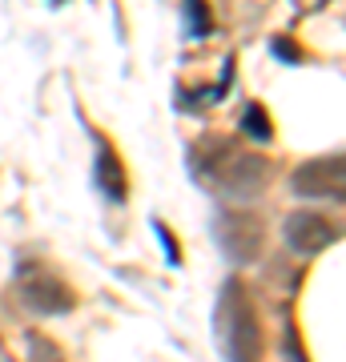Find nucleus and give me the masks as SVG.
<instances>
[{
  "label": "nucleus",
  "mask_w": 346,
  "mask_h": 362,
  "mask_svg": "<svg viewBox=\"0 0 346 362\" xmlns=\"http://www.w3.org/2000/svg\"><path fill=\"white\" fill-rule=\"evenodd\" d=\"M197 181H205L214 194H226V197H254L270 177V165L266 157L258 153H242L233 149L230 141H205L197 149Z\"/></svg>",
  "instance_id": "obj_1"
},
{
  "label": "nucleus",
  "mask_w": 346,
  "mask_h": 362,
  "mask_svg": "<svg viewBox=\"0 0 346 362\" xmlns=\"http://www.w3.org/2000/svg\"><path fill=\"white\" fill-rule=\"evenodd\" d=\"M214 330H218L226 362H262V326L250 294L238 282H226L214 310Z\"/></svg>",
  "instance_id": "obj_2"
},
{
  "label": "nucleus",
  "mask_w": 346,
  "mask_h": 362,
  "mask_svg": "<svg viewBox=\"0 0 346 362\" xmlns=\"http://www.w3.org/2000/svg\"><path fill=\"white\" fill-rule=\"evenodd\" d=\"M16 290H21V298L40 314L73 310V294H69V286H64L52 270H45V266H21V274H16Z\"/></svg>",
  "instance_id": "obj_3"
},
{
  "label": "nucleus",
  "mask_w": 346,
  "mask_h": 362,
  "mask_svg": "<svg viewBox=\"0 0 346 362\" xmlns=\"http://www.w3.org/2000/svg\"><path fill=\"white\" fill-rule=\"evenodd\" d=\"M214 238H218V246L226 250V258H233V262H254L258 250H262V226H258V218H250V214H230V209H221L218 218H214Z\"/></svg>",
  "instance_id": "obj_4"
},
{
  "label": "nucleus",
  "mask_w": 346,
  "mask_h": 362,
  "mask_svg": "<svg viewBox=\"0 0 346 362\" xmlns=\"http://www.w3.org/2000/svg\"><path fill=\"white\" fill-rule=\"evenodd\" d=\"M282 233H286V246L294 254H302V258H314V254H322L326 246L338 242V226L330 218H322V214H310V209L290 214Z\"/></svg>",
  "instance_id": "obj_5"
},
{
  "label": "nucleus",
  "mask_w": 346,
  "mask_h": 362,
  "mask_svg": "<svg viewBox=\"0 0 346 362\" xmlns=\"http://www.w3.org/2000/svg\"><path fill=\"white\" fill-rule=\"evenodd\" d=\"M290 189L298 197H342V153L302 161L290 177Z\"/></svg>",
  "instance_id": "obj_6"
},
{
  "label": "nucleus",
  "mask_w": 346,
  "mask_h": 362,
  "mask_svg": "<svg viewBox=\"0 0 346 362\" xmlns=\"http://www.w3.org/2000/svg\"><path fill=\"white\" fill-rule=\"evenodd\" d=\"M97 185H101V194H109V202L125 197V173H121V161H117V153L109 145L97 157Z\"/></svg>",
  "instance_id": "obj_7"
},
{
  "label": "nucleus",
  "mask_w": 346,
  "mask_h": 362,
  "mask_svg": "<svg viewBox=\"0 0 346 362\" xmlns=\"http://www.w3.org/2000/svg\"><path fill=\"white\" fill-rule=\"evenodd\" d=\"M242 129L250 133V137H258V141H270V117L262 113V105H246V113H242Z\"/></svg>",
  "instance_id": "obj_8"
},
{
  "label": "nucleus",
  "mask_w": 346,
  "mask_h": 362,
  "mask_svg": "<svg viewBox=\"0 0 346 362\" xmlns=\"http://www.w3.org/2000/svg\"><path fill=\"white\" fill-rule=\"evenodd\" d=\"M185 21H190V37H205L209 33V8H205V0H185Z\"/></svg>",
  "instance_id": "obj_9"
},
{
  "label": "nucleus",
  "mask_w": 346,
  "mask_h": 362,
  "mask_svg": "<svg viewBox=\"0 0 346 362\" xmlns=\"http://www.w3.org/2000/svg\"><path fill=\"white\" fill-rule=\"evenodd\" d=\"M28 350H33V354H28V362H64L61 354H57V346H52V342H45V338H28Z\"/></svg>",
  "instance_id": "obj_10"
},
{
  "label": "nucleus",
  "mask_w": 346,
  "mask_h": 362,
  "mask_svg": "<svg viewBox=\"0 0 346 362\" xmlns=\"http://www.w3.org/2000/svg\"><path fill=\"white\" fill-rule=\"evenodd\" d=\"M286 362H306L302 358V346H294V334H286Z\"/></svg>",
  "instance_id": "obj_11"
},
{
  "label": "nucleus",
  "mask_w": 346,
  "mask_h": 362,
  "mask_svg": "<svg viewBox=\"0 0 346 362\" xmlns=\"http://www.w3.org/2000/svg\"><path fill=\"white\" fill-rule=\"evenodd\" d=\"M0 362H16V358H13V354H8L4 346H0Z\"/></svg>",
  "instance_id": "obj_12"
}]
</instances>
